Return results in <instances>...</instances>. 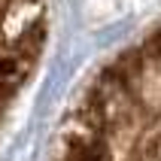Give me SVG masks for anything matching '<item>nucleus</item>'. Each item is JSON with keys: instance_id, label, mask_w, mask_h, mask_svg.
Instances as JSON below:
<instances>
[{"instance_id": "nucleus-1", "label": "nucleus", "mask_w": 161, "mask_h": 161, "mask_svg": "<svg viewBox=\"0 0 161 161\" xmlns=\"http://www.w3.org/2000/svg\"><path fill=\"white\" fill-rule=\"evenodd\" d=\"M119 64L140 88V161H161V27L146 36L140 49L122 55Z\"/></svg>"}]
</instances>
